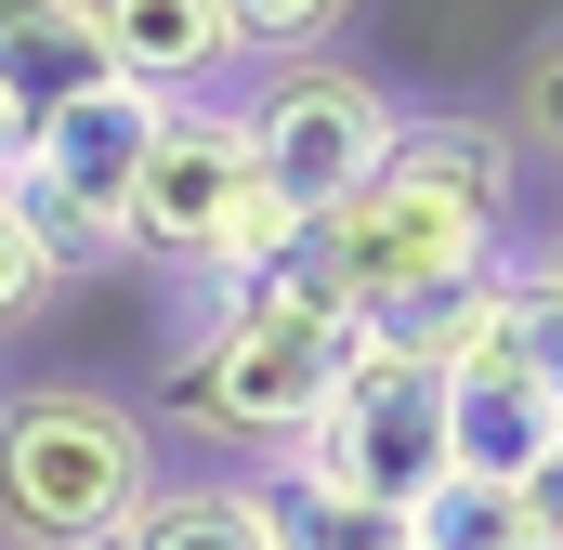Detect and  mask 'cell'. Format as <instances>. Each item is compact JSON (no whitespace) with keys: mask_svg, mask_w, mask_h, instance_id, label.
I'll list each match as a JSON object with an SVG mask.
<instances>
[{"mask_svg":"<svg viewBox=\"0 0 563 550\" xmlns=\"http://www.w3.org/2000/svg\"><path fill=\"white\" fill-rule=\"evenodd\" d=\"M525 525H551V538H563V446L525 472Z\"/></svg>","mask_w":563,"mask_h":550,"instance_id":"16","label":"cell"},{"mask_svg":"<svg viewBox=\"0 0 563 550\" xmlns=\"http://www.w3.org/2000/svg\"><path fill=\"white\" fill-rule=\"evenodd\" d=\"M551 446H563V394H538V381H445V472L525 498V472Z\"/></svg>","mask_w":563,"mask_h":550,"instance_id":"9","label":"cell"},{"mask_svg":"<svg viewBox=\"0 0 563 550\" xmlns=\"http://www.w3.org/2000/svg\"><path fill=\"white\" fill-rule=\"evenodd\" d=\"M53 288H66V263H53V250H40V223H26V210L0 197V328H26V315H40Z\"/></svg>","mask_w":563,"mask_h":550,"instance_id":"15","label":"cell"},{"mask_svg":"<svg viewBox=\"0 0 563 550\" xmlns=\"http://www.w3.org/2000/svg\"><path fill=\"white\" fill-rule=\"evenodd\" d=\"M144 92H79V106H53L40 132H26V157H13V210L40 223V250L53 263H92V250H119V210H132V144H144Z\"/></svg>","mask_w":563,"mask_h":550,"instance_id":"7","label":"cell"},{"mask_svg":"<svg viewBox=\"0 0 563 550\" xmlns=\"http://www.w3.org/2000/svg\"><path fill=\"white\" fill-rule=\"evenodd\" d=\"M341 13H354V0H223V40H236V53H328V40H341Z\"/></svg>","mask_w":563,"mask_h":550,"instance_id":"13","label":"cell"},{"mask_svg":"<svg viewBox=\"0 0 563 550\" xmlns=\"http://www.w3.org/2000/svg\"><path fill=\"white\" fill-rule=\"evenodd\" d=\"M106 550H288V538H276V485H157Z\"/></svg>","mask_w":563,"mask_h":550,"instance_id":"10","label":"cell"},{"mask_svg":"<svg viewBox=\"0 0 563 550\" xmlns=\"http://www.w3.org/2000/svg\"><path fill=\"white\" fill-rule=\"evenodd\" d=\"M288 485H328V498H367V512H420L445 485V381L407 367L394 341H367L341 367L328 419L288 446Z\"/></svg>","mask_w":563,"mask_h":550,"instance_id":"4","label":"cell"},{"mask_svg":"<svg viewBox=\"0 0 563 550\" xmlns=\"http://www.w3.org/2000/svg\"><path fill=\"white\" fill-rule=\"evenodd\" d=\"M354 354H367V328L288 301L276 275H263V288H223L210 328L170 354V419L210 432L223 459H288V446L328 419V394H341Z\"/></svg>","mask_w":563,"mask_h":550,"instance_id":"2","label":"cell"},{"mask_svg":"<svg viewBox=\"0 0 563 550\" xmlns=\"http://www.w3.org/2000/svg\"><path fill=\"white\" fill-rule=\"evenodd\" d=\"M79 13H92V40H106L119 92H144V106L223 92V66H236V40H223V0H79Z\"/></svg>","mask_w":563,"mask_h":550,"instance_id":"8","label":"cell"},{"mask_svg":"<svg viewBox=\"0 0 563 550\" xmlns=\"http://www.w3.org/2000/svg\"><path fill=\"white\" fill-rule=\"evenodd\" d=\"M157 498V432L106 381L0 394V550H106Z\"/></svg>","mask_w":563,"mask_h":550,"instance_id":"3","label":"cell"},{"mask_svg":"<svg viewBox=\"0 0 563 550\" xmlns=\"http://www.w3.org/2000/svg\"><path fill=\"white\" fill-rule=\"evenodd\" d=\"M236 132H250V170L276 184L288 210L314 223L328 197H354L380 157H394V132H407V106L367 79V66H328V53H288L276 79L236 106Z\"/></svg>","mask_w":563,"mask_h":550,"instance_id":"5","label":"cell"},{"mask_svg":"<svg viewBox=\"0 0 563 550\" xmlns=\"http://www.w3.org/2000/svg\"><path fill=\"white\" fill-rule=\"evenodd\" d=\"M511 538H525V498L511 485H472V472H445L407 512V550H511Z\"/></svg>","mask_w":563,"mask_h":550,"instance_id":"11","label":"cell"},{"mask_svg":"<svg viewBox=\"0 0 563 550\" xmlns=\"http://www.w3.org/2000/svg\"><path fill=\"white\" fill-rule=\"evenodd\" d=\"M288 550H407V512H367V498H328V485H288L276 498Z\"/></svg>","mask_w":563,"mask_h":550,"instance_id":"12","label":"cell"},{"mask_svg":"<svg viewBox=\"0 0 563 550\" xmlns=\"http://www.w3.org/2000/svg\"><path fill=\"white\" fill-rule=\"evenodd\" d=\"M498 132H511V157H551L563 170V26L511 66V119H498Z\"/></svg>","mask_w":563,"mask_h":550,"instance_id":"14","label":"cell"},{"mask_svg":"<svg viewBox=\"0 0 563 550\" xmlns=\"http://www.w3.org/2000/svg\"><path fill=\"white\" fill-rule=\"evenodd\" d=\"M511 197H525V157L498 119H407L354 197H328L301 223L276 288L341 328H394L445 288H472L485 263H511Z\"/></svg>","mask_w":563,"mask_h":550,"instance_id":"1","label":"cell"},{"mask_svg":"<svg viewBox=\"0 0 563 550\" xmlns=\"http://www.w3.org/2000/svg\"><path fill=\"white\" fill-rule=\"evenodd\" d=\"M511 550H563V538H551V525H525V538H511Z\"/></svg>","mask_w":563,"mask_h":550,"instance_id":"18","label":"cell"},{"mask_svg":"<svg viewBox=\"0 0 563 550\" xmlns=\"http://www.w3.org/2000/svg\"><path fill=\"white\" fill-rule=\"evenodd\" d=\"M13 157H26V119H13V106H0V184H13Z\"/></svg>","mask_w":563,"mask_h":550,"instance_id":"17","label":"cell"},{"mask_svg":"<svg viewBox=\"0 0 563 550\" xmlns=\"http://www.w3.org/2000/svg\"><path fill=\"white\" fill-rule=\"evenodd\" d=\"M538 275H551V288H563V250H538Z\"/></svg>","mask_w":563,"mask_h":550,"instance_id":"19","label":"cell"},{"mask_svg":"<svg viewBox=\"0 0 563 550\" xmlns=\"http://www.w3.org/2000/svg\"><path fill=\"white\" fill-rule=\"evenodd\" d=\"M250 210V132L223 92H184L157 106L132 144V210H119V250L144 263H184V275H223V237Z\"/></svg>","mask_w":563,"mask_h":550,"instance_id":"6","label":"cell"}]
</instances>
